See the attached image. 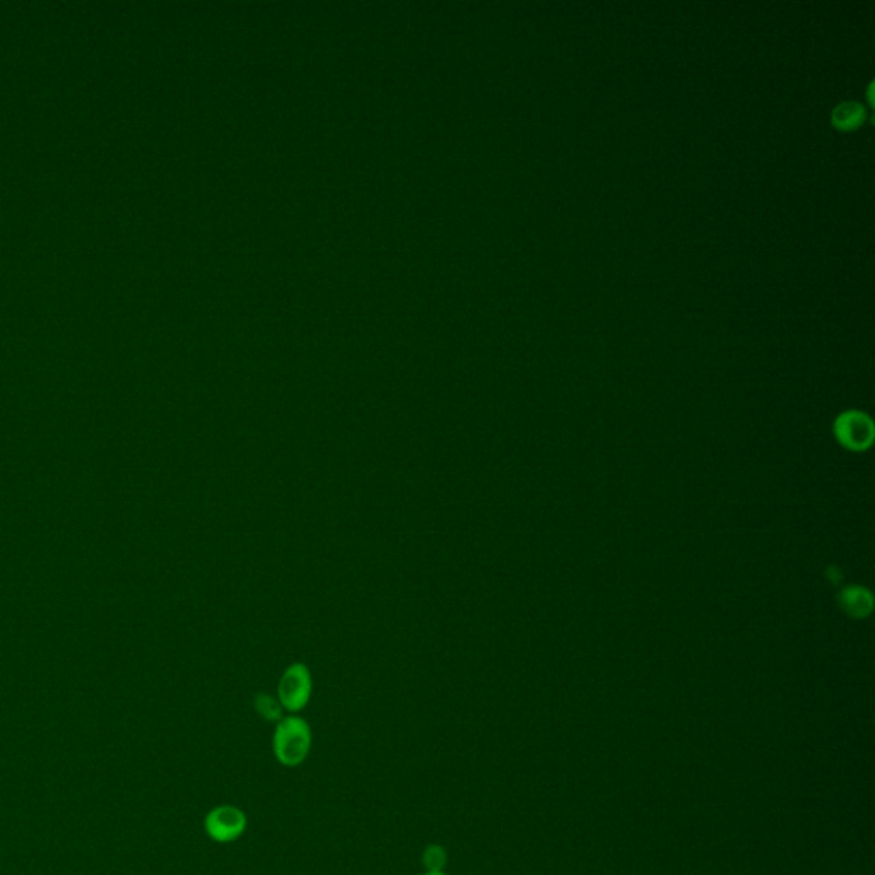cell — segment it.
<instances>
[{
    "mask_svg": "<svg viewBox=\"0 0 875 875\" xmlns=\"http://www.w3.org/2000/svg\"><path fill=\"white\" fill-rule=\"evenodd\" d=\"M272 746H274L277 761L282 766H288V768L300 766L308 758V752L312 747V729L303 718L294 717V715L281 718L277 722Z\"/></svg>",
    "mask_w": 875,
    "mask_h": 875,
    "instance_id": "obj_1",
    "label": "cell"
},
{
    "mask_svg": "<svg viewBox=\"0 0 875 875\" xmlns=\"http://www.w3.org/2000/svg\"><path fill=\"white\" fill-rule=\"evenodd\" d=\"M841 423L846 424V441L848 443H852V445H864L865 438H869L870 429L865 426L867 423V419L864 416H858V414H853V416H846Z\"/></svg>",
    "mask_w": 875,
    "mask_h": 875,
    "instance_id": "obj_5",
    "label": "cell"
},
{
    "mask_svg": "<svg viewBox=\"0 0 875 875\" xmlns=\"http://www.w3.org/2000/svg\"><path fill=\"white\" fill-rule=\"evenodd\" d=\"M867 112L858 101H843L833 110V125L840 130H855L864 124Z\"/></svg>",
    "mask_w": 875,
    "mask_h": 875,
    "instance_id": "obj_4",
    "label": "cell"
},
{
    "mask_svg": "<svg viewBox=\"0 0 875 875\" xmlns=\"http://www.w3.org/2000/svg\"><path fill=\"white\" fill-rule=\"evenodd\" d=\"M312 689V674L308 667L305 664H291L279 681V703L291 713L301 711L312 698Z\"/></svg>",
    "mask_w": 875,
    "mask_h": 875,
    "instance_id": "obj_2",
    "label": "cell"
},
{
    "mask_svg": "<svg viewBox=\"0 0 875 875\" xmlns=\"http://www.w3.org/2000/svg\"><path fill=\"white\" fill-rule=\"evenodd\" d=\"M424 875H447V874H445V872H443V870H440V872H426V874H424Z\"/></svg>",
    "mask_w": 875,
    "mask_h": 875,
    "instance_id": "obj_8",
    "label": "cell"
},
{
    "mask_svg": "<svg viewBox=\"0 0 875 875\" xmlns=\"http://www.w3.org/2000/svg\"><path fill=\"white\" fill-rule=\"evenodd\" d=\"M424 867L428 872H440L447 865V853L438 845H431L424 850Z\"/></svg>",
    "mask_w": 875,
    "mask_h": 875,
    "instance_id": "obj_7",
    "label": "cell"
},
{
    "mask_svg": "<svg viewBox=\"0 0 875 875\" xmlns=\"http://www.w3.org/2000/svg\"><path fill=\"white\" fill-rule=\"evenodd\" d=\"M247 829V816L233 805H219L206 817V831L218 843H231Z\"/></svg>",
    "mask_w": 875,
    "mask_h": 875,
    "instance_id": "obj_3",
    "label": "cell"
},
{
    "mask_svg": "<svg viewBox=\"0 0 875 875\" xmlns=\"http://www.w3.org/2000/svg\"><path fill=\"white\" fill-rule=\"evenodd\" d=\"M253 705H255V710L260 717L267 722H279L282 718V706L279 699L272 698L269 694H257Z\"/></svg>",
    "mask_w": 875,
    "mask_h": 875,
    "instance_id": "obj_6",
    "label": "cell"
}]
</instances>
